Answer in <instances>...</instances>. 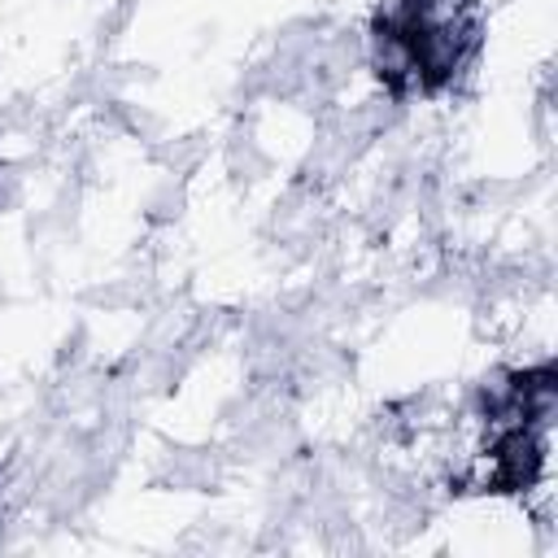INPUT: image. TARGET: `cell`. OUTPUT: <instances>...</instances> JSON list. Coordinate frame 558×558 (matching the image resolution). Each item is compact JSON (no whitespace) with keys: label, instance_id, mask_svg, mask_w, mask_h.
<instances>
[{"label":"cell","instance_id":"1","mask_svg":"<svg viewBox=\"0 0 558 558\" xmlns=\"http://www.w3.org/2000/svg\"><path fill=\"white\" fill-rule=\"evenodd\" d=\"M484 0H379L366 26L375 83L397 100H436L484 48Z\"/></svg>","mask_w":558,"mask_h":558},{"label":"cell","instance_id":"2","mask_svg":"<svg viewBox=\"0 0 558 558\" xmlns=\"http://www.w3.org/2000/svg\"><path fill=\"white\" fill-rule=\"evenodd\" d=\"M558 405V366H514L497 371L475 392V427L480 440L466 453L462 471L449 475V493H493L514 497L527 493L549 462Z\"/></svg>","mask_w":558,"mask_h":558}]
</instances>
